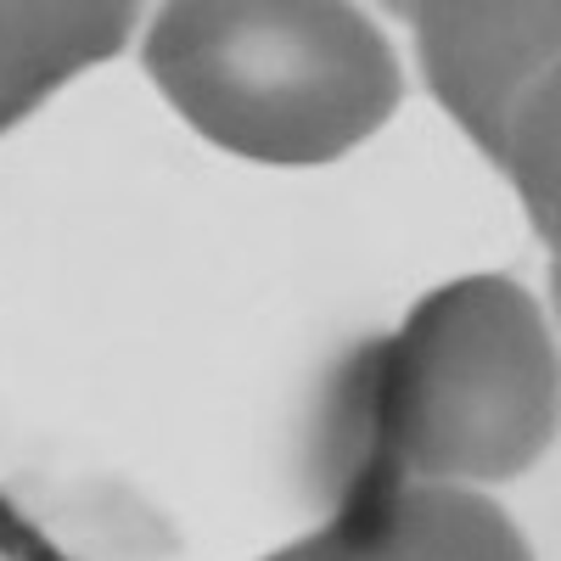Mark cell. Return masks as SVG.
Wrapping results in <instances>:
<instances>
[{
  "mask_svg": "<svg viewBox=\"0 0 561 561\" xmlns=\"http://www.w3.org/2000/svg\"><path fill=\"white\" fill-rule=\"evenodd\" d=\"M556 444V337L511 275L427 293L393 337L359 343L320 393L314 472L388 466L415 483H505Z\"/></svg>",
  "mask_w": 561,
  "mask_h": 561,
  "instance_id": "cell-1",
  "label": "cell"
},
{
  "mask_svg": "<svg viewBox=\"0 0 561 561\" xmlns=\"http://www.w3.org/2000/svg\"><path fill=\"white\" fill-rule=\"evenodd\" d=\"M140 68L203 140L275 169L354 152L404 96L388 34L332 0H174Z\"/></svg>",
  "mask_w": 561,
  "mask_h": 561,
  "instance_id": "cell-2",
  "label": "cell"
},
{
  "mask_svg": "<svg viewBox=\"0 0 561 561\" xmlns=\"http://www.w3.org/2000/svg\"><path fill=\"white\" fill-rule=\"evenodd\" d=\"M415 51L433 96L511 174L539 237L556 242V39L561 12L505 0H410Z\"/></svg>",
  "mask_w": 561,
  "mask_h": 561,
  "instance_id": "cell-3",
  "label": "cell"
},
{
  "mask_svg": "<svg viewBox=\"0 0 561 561\" xmlns=\"http://www.w3.org/2000/svg\"><path fill=\"white\" fill-rule=\"evenodd\" d=\"M332 494L325 528L264 561H534L523 528L460 483H415L388 466L320 483Z\"/></svg>",
  "mask_w": 561,
  "mask_h": 561,
  "instance_id": "cell-4",
  "label": "cell"
},
{
  "mask_svg": "<svg viewBox=\"0 0 561 561\" xmlns=\"http://www.w3.org/2000/svg\"><path fill=\"white\" fill-rule=\"evenodd\" d=\"M129 23L124 0H0V135L73 73L118 57Z\"/></svg>",
  "mask_w": 561,
  "mask_h": 561,
  "instance_id": "cell-5",
  "label": "cell"
}]
</instances>
